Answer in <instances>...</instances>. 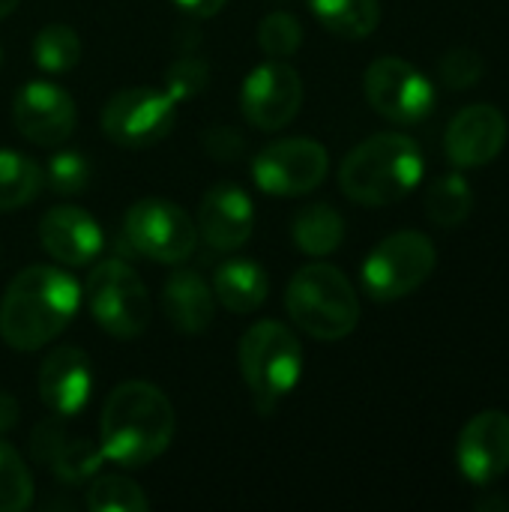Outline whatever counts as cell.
<instances>
[{
	"instance_id": "f1b7e54d",
	"label": "cell",
	"mask_w": 509,
	"mask_h": 512,
	"mask_svg": "<svg viewBox=\"0 0 509 512\" xmlns=\"http://www.w3.org/2000/svg\"><path fill=\"white\" fill-rule=\"evenodd\" d=\"M45 186L57 195H81L90 183V162L81 150H57L42 168Z\"/></svg>"
},
{
	"instance_id": "2e32d148",
	"label": "cell",
	"mask_w": 509,
	"mask_h": 512,
	"mask_svg": "<svg viewBox=\"0 0 509 512\" xmlns=\"http://www.w3.org/2000/svg\"><path fill=\"white\" fill-rule=\"evenodd\" d=\"M93 390V372L90 360L75 345L54 348L39 369V399L48 408L51 417L69 420L81 414L90 402Z\"/></svg>"
},
{
	"instance_id": "ba28073f",
	"label": "cell",
	"mask_w": 509,
	"mask_h": 512,
	"mask_svg": "<svg viewBox=\"0 0 509 512\" xmlns=\"http://www.w3.org/2000/svg\"><path fill=\"white\" fill-rule=\"evenodd\" d=\"M123 234L141 258L156 264H183L198 246V228L192 216L168 198L135 201L126 210Z\"/></svg>"
},
{
	"instance_id": "30bf717a",
	"label": "cell",
	"mask_w": 509,
	"mask_h": 512,
	"mask_svg": "<svg viewBox=\"0 0 509 512\" xmlns=\"http://www.w3.org/2000/svg\"><path fill=\"white\" fill-rule=\"evenodd\" d=\"M330 153L312 138H282L267 144L252 159V180L261 192L276 198L309 195L324 183Z\"/></svg>"
},
{
	"instance_id": "d4e9b609",
	"label": "cell",
	"mask_w": 509,
	"mask_h": 512,
	"mask_svg": "<svg viewBox=\"0 0 509 512\" xmlns=\"http://www.w3.org/2000/svg\"><path fill=\"white\" fill-rule=\"evenodd\" d=\"M42 186V168L30 156L0 147V213L33 204Z\"/></svg>"
},
{
	"instance_id": "1f68e13d",
	"label": "cell",
	"mask_w": 509,
	"mask_h": 512,
	"mask_svg": "<svg viewBox=\"0 0 509 512\" xmlns=\"http://www.w3.org/2000/svg\"><path fill=\"white\" fill-rule=\"evenodd\" d=\"M483 72H486L483 57L474 48H453L438 63V75L450 90H468V87L480 84Z\"/></svg>"
},
{
	"instance_id": "8fae6325",
	"label": "cell",
	"mask_w": 509,
	"mask_h": 512,
	"mask_svg": "<svg viewBox=\"0 0 509 512\" xmlns=\"http://www.w3.org/2000/svg\"><path fill=\"white\" fill-rule=\"evenodd\" d=\"M363 90L369 105L390 123L414 126L426 120L435 108L432 81L402 57H378L363 75Z\"/></svg>"
},
{
	"instance_id": "6da1fadb",
	"label": "cell",
	"mask_w": 509,
	"mask_h": 512,
	"mask_svg": "<svg viewBox=\"0 0 509 512\" xmlns=\"http://www.w3.org/2000/svg\"><path fill=\"white\" fill-rule=\"evenodd\" d=\"M81 303V285L60 267L21 270L0 300V339L12 351H39L54 342Z\"/></svg>"
},
{
	"instance_id": "d590c367",
	"label": "cell",
	"mask_w": 509,
	"mask_h": 512,
	"mask_svg": "<svg viewBox=\"0 0 509 512\" xmlns=\"http://www.w3.org/2000/svg\"><path fill=\"white\" fill-rule=\"evenodd\" d=\"M477 510H509V501H504V498H486V501H477Z\"/></svg>"
},
{
	"instance_id": "f35d334b",
	"label": "cell",
	"mask_w": 509,
	"mask_h": 512,
	"mask_svg": "<svg viewBox=\"0 0 509 512\" xmlns=\"http://www.w3.org/2000/svg\"><path fill=\"white\" fill-rule=\"evenodd\" d=\"M276 3H282V0H276Z\"/></svg>"
},
{
	"instance_id": "9c48e42d",
	"label": "cell",
	"mask_w": 509,
	"mask_h": 512,
	"mask_svg": "<svg viewBox=\"0 0 509 512\" xmlns=\"http://www.w3.org/2000/svg\"><path fill=\"white\" fill-rule=\"evenodd\" d=\"M177 123V102L156 87H126L102 108V132L108 141L144 150L171 135Z\"/></svg>"
},
{
	"instance_id": "8d00e7d4",
	"label": "cell",
	"mask_w": 509,
	"mask_h": 512,
	"mask_svg": "<svg viewBox=\"0 0 509 512\" xmlns=\"http://www.w3.org/2000/svg\"><path fill=\"white\" fill-rule=\"evenodd\" d=\"M15 6H18V0H0V18L12 15V12H15Z\"/></svg>"
},
{
	"instance_id": "7a4b0ae2",
	"label": "cell",
	"mask_w": 509,
	"mask_h": 512,
	"mask_svg": "<svg viewBox=\"0 0 509 512\" xmlns=\"http://www.w3.org/2000/svg\"><path fill=\"white\" fill-rule=\"evenodd\" d=\"M174 438V405L147 381H126L105 399L99 420V450L123 468H144L159 459Z\"/></svg>"
},
{
	"instance_id": "3957f363",
	"label": "cell",
	"mask_w": 509,
	"mask_h": 512,
	"mask_svg": "<svg viewBox=\"0 0 509 512\" xmlns=\"http://www.w3.org/2000/svg\"><path fill=\"white\" fill-rule=\"evenodd\" d=\"M426 159L420 144L402 132H378L357 144L342 168V192L363 207H387L417 189Z\"/></svg>"
},
{
	"instance_id": "7402d4cb",
	"label": "cell",
	"mask_w": 509,
	"mask_h": 512,
	"mask_svg": "<svg viewBox=\"0 0 509 512\" xmlns=\"http://www.w3.org/2000/svg\"><path fill=\"white\" fill-rule=\"evenodd\" d=\"M291 237L300 252L324 258L333 255L345 240V219L330 204H306L291 225Z\"/></svg>"
},
{
	"instance_id": "52a82bcc",
	"label": "cell",
	"mask_w": 509,
	"mask_h": 512,
	"mask_svg": "<svg viewBox=\"0 0 509 512\" xmlns=\"http://www.w3.org/2000/svg\"><path fill=\"white\" fill-rule=\"evenodd\" d=\"M438 264L435 243L423 231H399L381 240L363 261V288L378 303L414 294Z\"/></svg>"
},
{
	"instance_id": "277c9868",
	"label": "cell",
	"mask_w": 509,
	"mask_h": 512,
	"mask_svg": "<svg viewBox=\"0 0 509 512\" xmlns=\"http://www.w3.org/2000/svg\"><path fill=\"white\" fill-rule=\"evenodd\" d=\"M291 321L321 342H339L357 330L360 297L351 279L333 264H306L294 273L285 291Z\"/></svg>"
},
{
	"instance_id": "ffe728a7",
	"label": "cell",
	"mask_w": 509,
	"mask_h": 512,
	"mask_svg": "<svg viewBox=\"0 0 509 512\" xmlns=\"http://www.w3.org/2000/svg\"><path fill=\"white\" fill-rule=\"evenodd\" d=\"M162 309L180 333L198 336L213 324L216 297H213V288L195 270L180 267L165 279Z\"/></svg>"
},
{
	"instance_id": "4fadbf2b",
	"label": "cell",
	"mask_w": 509,
	"mask_h": 512,
	"mask_svg": "<svg viewBox=\"0 0 509 512\" xmlns=\"http://www.w3.org/2000/svg\"><path fill=\"white\" fill-rule=\"evenodd\" d=\"M12 120L15 129L39 147H57L63 144L75 123H78V111L72 96L51 84V81H27L15 99H12Z\"/></svg>"
},
{
	"instance_id": "8992f818",
	"label": "cell",
	"mask_w": 509,
	"mask_h": 512,
	"mask_svg": "<svg viewBox=\"0 0 509 512\" xmlns=\"http://www.w3.org/2000/svg\"><path fill=\"white\" fill-rule=\"evenodd\" d=\"M84 300L93 321L114 339H138L150 324V297L141 276L120 258L99 261L87 282Z\"/></svg>"
},
{
	"instance_id": "83f0119b",
	"label": "cell",
	"mask_w": 509,
	"mask_h": 512,
	"mask_svg": "<svg viewBox=\"0 0 509 512\" xmlns=\"http://www.w3.org/2000/svg\"><path fill=\"white\" fill-rule=\"evenodd\" d=\"M33 504V477L21 453L0 438V512H24Z\"/></svg>"
},
{
	"instance_id": "ac0fdd59",
	"label": "cell",
	"mask_w": 509,
	"mask_h": 512,
	"mask_svg": "<svg viewBox=\"0 0 509 512\" xmlns=\"http://www.w3.org/2000/svg\"><path fill=\"white\" fill-rule=\"evenodd\" d=\"M195 228L207 240L210 249H219V252L240 249L252 237V228H255L252 198L234 183H219L207 189L198 204Z\"/></svg>"
},
{
	"instance_id": "603a6c76",
	"label": "cell",
	"mask_w": 509,
	"mask_h": 512,
	"mask_svg": "<svg viewBox=\"0 0 509 512\" xmlns=\"http://www.w3.org/2000/svg\"><path fill=\"white\" fill-rule=\"evenodd\" d=\"M306 3L330 33L345 39H366L375 33L381 21L378 0H306Z\"/></svg>"
},
{
	"instance_id": "5bb4252c",
	"label": "cell",
	"mask_w": 509,
	"mask_h": 512,
	"mask_svg": "<svg viewBox=\"0 0 509 512\" xmlns=\"http://www.w3.org/2000/svg\"><path fill=\"white\" fill-rule=\"evenodd\" d=\"M456 462L468 483L486 489L509 471V414L480 411L471 417L456 444Z\"/></svg>"
},
{
	"instance_id": "836d02e7",
	"label": "cell",
	"mask_w": 509,
	"mask_h": 512,
	"mask_svg": "<svg viewBox=\"0 0 509 512\" xmlns=\"http://www.w3.org/2000/svg\"><path fill=\"white\" fill-rule=\"evenodd\" d=\"M183 12H189V15H195V18H210V15H216L228 0H174Z\"/></svg>"
},
{
	"instance_id": "cb8c5ba5",
	"label": "cell",
	"mask_w": 509,
	"mask_h": 512,
	"mask_svg": "<svg viewBox=\"0 0 509 512\" xmlns=\"http://www.w3.org/2000/svg\"><path fill=\"white\" fill-rule=\"evenodd\" d=\"M423 204H426V216L432 225L459 228V225H465V219L474 210V189L459 171H450V174H441L426 189Z\"/></svg>"
},
{
	"instance_id": "44dd1931",
	"label": "cell",
	"mask_w": 509,
	"mask_h": 512,
	"mask_svg": "<svg viewBox=\"0 0 509 512\" xmlns=\"http://www.w3.org/2000/svg\"><path fill=\"white\" fill-rule=\"evenodd\" d=\"M270 294V279L267 270L249 258H234L225 261L213 273V297L237 315H249L264 306Z\"/></svg>"
},
{
	"instance_id": "d6986e66",
	"label": "cell",
	"mask_w": 509,
	"mask_h": 512,
	"mask_svg": "<svg viewBox=\"0 0 509 512\" xmlns=\"http://www.w3.org/2000/svg\"><path fill=\"white\" fill-rule=\"evenodd\" d=\"M33 459L51 468L63 483H87L99 465L102 450L93 447L87 438H69L60 426V417H48L33 429Z\"/></svg>"
},
{
	"instance_id": "4dcf8cb0",
	"label": "cell",
	"mask_w": 509,
	"mask_h": 512,
	"mask_svg": "<svg viewBox=\"0 0 509 512\" xmlns=\"http://www.w3.org/2000/svg\"><path fill=\"white\" fill-rule=\"evenodd\" d=\"M207 81H210V66L204 57H195V54H183L165 69V93L174 102H186L198 96L207 87Z\"/></svg>"
},
{
	"instance_id": "4316f807",
	"label": "cell",
	"mask_w": 509,
	"mask_h": 512,
	"mask_svg": "<svg viewBox=\"0 0 509 512\" xmlns=\"http://www.w3.org/2000/svg\"><path fill=\"white\" fill-rule=\"evenodd\" d=\"M87 510L93 512H147L150 501L129 477H96L87 489Z\"/></svg>"
},
{
	"instance_id": "7c38bea8",
	"label": "cell",
	"mask_w": 509,
	"mask_h": 512,
	"mask_svg": "<svg viewBox=\"0 0 509 512\" xmlns=\"http://www.w3.org/2000/svg\"><path fill=\"white\" fill-rule=\"evenodd\" d=\"M303 105L300 72L285 60H267L255 66L240 87V111L249 126L276 132L288 126Z\"/></svg>"
},
{
	"instance_id": "9a60e30c",
	"label": "cell",
	"mask_w": 509,
	"mask_h": 512,
	"mask_svg": "<svg viewBox=\"0 0 509 512\" xmlns=\"http://www.w3.org/2000/svg\"><path fill=\"white\" fill-rule=\"evenodd\" d=\"M507 144V117L489 105L477 102L462 108L447 126V159L456 168H483L501 156Z\"/></svg>"
},
{
	"instance_id": "e0dca14e",
	"label": "cell",
	"mask_w": 509,
	"mask_h": 512,
	"mask_svg": "<svg viewBox=\"0 0 509 512\" xmlns=\"http://www.w3.org/2000/svg\"><path fill=\"white\" fill-rule=\"evenodd\" d=\"M39 243L54 261L66 267H87L102 255L105 234L87 210L57 204L39 222Z\"/></svg>"
},
{
	"instance_id": "f546056e",
	"label": "cell",
	"mask_w": 509,
	"mask_h": 512,
	"mask_svg": "<svg viewBox=\"0 0 509 512\" xmlns=\"http://www.w3.org/2000/svg\"><path fill=\"white\" fill-rule=\"evenodd\" d=\"M303 42V27L297 21V15L285 12V9H276L270 15L261 18L258 24V45L267 57H276V60H285L291 57Z\"/></svg>"
},
{
	"instance_id": "74e56055",
	"label": "cell",
	"mask_w": 509,
	"mask_h": 512,
	"mask_svg": "<svg viewBox=\"0 0 509 512\" xmlns=\"http://www.w3.org/2000/svg\"><path fill=\"white\" fill-rule=\"evenodd\" d=\"M0 63H3V48H0Z\"/></svg>"
},
{
	"instance_id": "484cf974",
	"label": "cell",
	"mask_w": 509,
	"mask_h": 512,
	"mask_svg": "<svg viewBox=\"0 0 509 512\" xmlns=\"http://www.w3.org/2000/svg\"><path fill=\"white\" fill-rule=\"evenodd\" d=\"M33 60L42 72L63 75L81 60V39L69 24H45L33 36Z\"/></svg>"
},
{
	"instance_id": "d6a6232c",
	"label": "cell",
	"mask_w": 509,
	"mask_h": 512,
	"mask_svg": "<svg viewBox=\"0 0 509 512\" xmlns=\"http://www.w3.org/2000/svg\"><path fill=\"white\" fill-rule=\"evenodd\" d=\"M204 150L210 153V159L234 162L246 153V138L234 126H210L204 135Z\"/></svg>"
},
{
	"instance_id": "5b68a950",
	"label": "cell",
	"mask_w": 509,
	"mask_h": 512,
	"mask_svg": "<svg viewBox=\"0 0 509 512\" xmlns=\"http://www.w3.org/2000/svg\"><path fill=\"white\" fill-rule=\"evenodd\" d=\"M240 375L252 393L258 414H273L276 405L297 387L303 372L300 339L279 321H258L240 339Z\"/></svg>"
},
{
	"instance_id": "e575fe53",
	"label": "cell",
	"mask_w": 509,
	"mask_h": 512,
	"mask_svg": "<svg viewBox=\"0 0 509 512\" xmlns=\"http://www.w3.org/2000/svg\"><path fill=\"white\" fill-rule=\"evenodd\" d=\"M18 423V402L12 393H0V435Z\"/></svg>"
}]
</instances>
